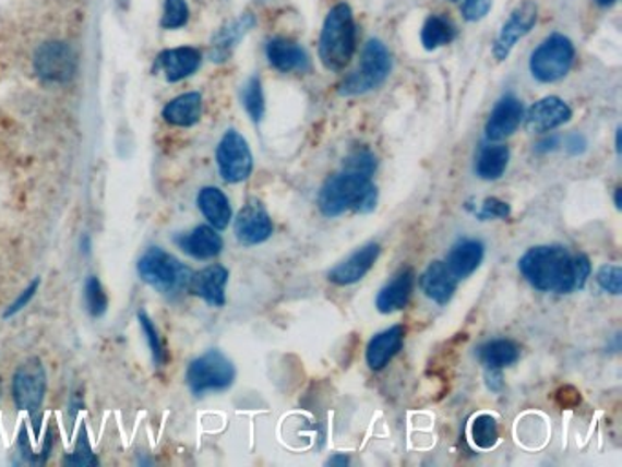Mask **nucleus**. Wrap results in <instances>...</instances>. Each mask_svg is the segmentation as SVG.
I'll return each instance as SVG.
<instances>
[{
  "instance_id": "1",
  "label": "nucleus",
  "mask_w": 622,
  "mask_h": 467,
  "mask_svg": "<svg viewBox=\"0 0 622 467\" xmlns=\"http://www.w3.org/2000/svg\"><path fill=\"white\" fill-rule=\"evenodd\" d=\"M518 271L540 292L572 295L586 285L591 265L584 254H573L566 247L540 246L521 258Z\"/></svg>"
},
{
  "instance_id": "2",
  "label": "nucleus",
  "mask_w": 622,
  "mask_h": 467,
  "mask_svg": "<svg viewBox=\"0 0 622 467\" xmlns=\"http://www.w3.org/2000/svg\"><path fill=\"white\" fill-rule=\"evenodd\" d=\"M371 173L345 167L323 183L318 194V208L325 217H338L345 212L369 214L376 208L379 189L371 181Z\"/></svg>"
},
{
  "instance_id": "3",
  "label": "nucleus",
  "mask_w": 622,
  "mask_h": 467,
  "mask_svg": "<svg viewBox=\"0 0 622 467\" xmlns=\"http://www.w3.org/2000/svg\"><path fill=\"white\" fill-rule=\"evenodd\" d=\"M356 50V24L347 4H336L323 23L320 59L331 72H342Z\"/></svg>"
},
{
  "instance_id": "4",
  "label": "nucleus",
  "mask_w": 622,
  "mask_h": 467,
  "mask_svg": "<svg viewBox=\"0 0 622 467\" xmlns=\"http://www.w3.org/2000/svg\"><path fill=\"white\" fill-rule=\"evenodd\" d=\"M137 271L143 282L152 285L157 292L172 296V298L183 295L184 290L189 289L190 278H192L190 267L159 247H151L141 256Z\"/></svg>"
},
{
  "instance_id": "5",
  "label": "nucleus",
  "mask_w": 622,
  "mask_h": 467,
  "mask_svg": "<svg viewBox=\"0 0 622 467\" xmlns=\"http://www.w3.org/2000/svg\"><path fill=\"white\" fill-rule=\"evenodd\" d=\"M391 73V56L384 43L371 39L361 53L360 67L339 84V94L361 95L379 88Z\"/></svg>"
},
{
  "instance_id": "6",
  "label": "nucleus",
  "mask_w": 622,
  "mask_h": 467,
  "mask_svg": "<svg viewBox=\"0 0 622 467\" xmlns=\"http://www.w3.org/2000/svg\"><path fill=\"white\" fill-rule=\"evenodd\" d=\"M236 380V369L222 350H206L187 369V384L195 396L227 391Z\"/></svg>"
},
{
  "instance_id": "7",
  "label": "nucleus",
  "mask_w": 622,
  "mask_h": 467,
  "mask_svg": "<svg viewBox=\"0 0 622 467\" xmlns=\"http://www.w3.org/2000/svg\"><path fill=\"white\" fill-rule=\"evenodd\" d=\"M575 48L572 40L561 34H553L534 51L529 70L540 83H555L572 70Z\"/></svg>"
},
{
  "instance_id": "8",
  "label": "nucleus",
  "mask_w": 622,
  "mask_h": 467,
  "mask_svg": "<svg viewBox=\"0 0 622 467\" xmlns=\"http://www.w3.org/2000/svg\"><path fill=\"white\" fill-rule=\"evenodd\" d=\"M216 161L222 178L232 184L247 181L254 168L251 146L236 130H228L227 134L223 135L217 145Z\"/></svg>"
},
{
  "instance_id": "9",
  "label": "nucleus",
  "mask_w": 622,
  "mask_h": 467,
  "mask_svg": "<svg viewBox=\"0 0 622 467\" xmlns=\"http://www.w3.org/2000/svg\"><path fill=\"white\" fill-rule=\"evenodd\" d=\"M12 395L21 411H39L46 395V371L39 358H28L13 374Z\"/></svg>"
},
{
  "instance_id": "10",
  "label": "nucleus",
  "mask_w": 622,
  "mask_h": 467,
  "mask_svg": "<svg viewBox=\"0 0 622 467\" xmlns=\"http://www.w3.org/2000/svg\"><path fill=\"white\" fill-rule=\"evenodd\" d=\"M35 72L45 83L64 84L75 75V53L67 43H46L35 51Z\"/></svg>"
},
{
  "instance_id": "11",
  "label": "nucleus",
  "mask_w": 622,
  "mask_h": 467,
  "mask_svg": "<svg viewBox=\"0 0 622 467\" xmlns=\"http://www.w3.org/2000/svg\"><path fill=\"white\" fill-rule=\"evenodd\" d=\"M234 232L239 243L244 247L260 246L273 236V219L262 201L249 200V203L239 211L234 223Z\"/></svg>"
},
{
  "instance_id": "12",
  "label": "nucleus",
  "mask_w": 622,
  "mask_h": 467,
  "mask_svg": "<svg viewBox=\"0 0 622 467\" xmlns=\"http://www.w3.org/2000/svg\"><path fill=\"white\" fill-rule=\"evenodd\" d=\"M537 23V4L534 0H524L513 10L512 17L502 26L501 34L494 40L493 56L504 61L512 53L518 40L526 37Z\"/></svg>"
},
{
  "instance_id": "13",
  "label": "nucleus",
  "mask_w": 622,
  "mask_h": 467,
  "mask_svg": "<svg viewBox=\"0 0 622 467\" xmlns=\"http://www.w3.org/2000/svg\"><path fill=\"white\" fill-rule=\"evenodd\" d=\"M526 129L534 134H548L572 119V108L555 95L537 100L526 113Z\"/></svg>"
},
{
  "instance_id": "14",
  "label": "nucleus",
  "mask_w": 622,
  "mask_h": 467,
  "mask_svg": "<svg viewBox=\"0 0 622 467\" xmlns=\"http://www.w3.org/2000/svg\"><path fill=\"white\" fill-rule=\"evenodd\" d=\"M524 106L517 97L506 95L502 97L497 106H494L488 123H486V137L493 143L506 140L510 135L517 132L518 127L523 123Z\"/></svg>"
},
{
  "instance_id": "15",
  "label": "nucleus",
  "mask_w": 622,
  "mask_h": 467,
  "mask_svg": "<svg viewBox=\"0 0 622 467\" xmlns=\"http://www.w3.org/2000/svg\"><path fill=\"white\" fill-rule=\"evenodd\" d=\"M228 284V271L223 265H211L192 273L189 290L211 307H223L227 303L225 289Z\"/></svg>"
},
{
  "instance_id": "16",
  "label": "nucleus",
  "mask_w": 622,
  "mask_h": 467,
  "mask_svg": "<svg viewBox=\"0 0 622 467\" xmlns=\"http://www.w3.org/2000/svg\"><path fill=\"white\" fill-rule=\"evenodd\" d=\"M380 256L379 243H369L361 247L355 254H350L345 262L339 263L328 273V282L334 285L345 287V285H355L366 276Z\"/></svg>"
},
{
  "instance_id": "17",
  "label": "nucleus",
  "mask_w": 622,
  "mask_h": 467,
  "mask_svg": "<svg viewBox=\"0 0 622 467\" xmlns=\"http://www.w3.org/2000/svg\"><path fill=\"white\" fill-rule=\"evenodd\" d=\"M176 243H178L179 249L184 254H189L194 260H201V262L219 256L223 251L222 236L211 225L195 227L192 232H187L176 238Z\"/></svg>"
},
{
  "instance_id": "18",
  "label": "nucleus",
  "mask_w": 622,
  "mask_h": 467,
  "mask_svg": "<svg viewBox=\"0 0 622 467\" xmlns=\"http://www.w3.org/2000/svg\"><path fill=\"white\" fill-rule=\"evenodd\" d=\"M404 338H406V328L402 325H395L384 333L376 334L367 345V366L372 371H382L385 366H390L391 360L400 352Z\"/></svg>"
},
{
  "instance_id": "19",
  "label": "nucleus",
  "mask_w": 622,
  "mask_h": 467,
  "mask_svg": "<svg viewBox=\"0 0 622 467\" xmlns=\"http://www.w3.org/2000/svg\"><path fill=\"white\" fill-rule=\"evenodd\" d=\"M267 59L271 67L276 68L278 72L303 73L311 70V59L307 56V51L300 45L284 39V37H278V39L268 43Z\"/></svg>"
},
{
  "instance_id": "20",
  "label": "nucleus",
  "mask_w": 622,
  "mask_h": 467,
  "mask_svg": "<svg viewBox=\"0 0 622 467\" xmlns=\"http://www.w3.org/2000/svg\"><path fill=\"white\" fill-rule=\"evenodd\" d=\"M415 271L412 268H404L391 284L385 285L376 296V309L382 314H393V312L406 309L407 303L411 300L412 290H415Z\"/></svg>"
},
{
  "instance_id": "21",
  "label": "nucleus",
  "mask_w": 622,
  "mask_h": 467,
  "mask_svg": "<svg viewBox=\"0 0 622 467\" xmlns=\"http://www.w3.org/2000/svg\"><path fill=\"white\" fill-rule=\"evenodd\" d=\"M420 287L429 300H433L439 306H447L451 298L455 296L458 279L450 273L444 262H433L422 274Z\"/></svg>"
},
{
  "instance_id": "22",
  "label": "nucleus",
  "mask_w": 622,
  "mask_h": 467,
  "mask_svg": "<svg viewBox=\"0 0 622 467\" xmlns=\"http://www.w3.org/2000/svg\"><path fill=\"white\" fill-rule=\"evenodd\" d=\"M483 252H486V249H483L482 241H458V243L451 249L445 265L450 268V273L460 282V279L469 278V276L480 267V263H482L483 260Z\"/></svg>"
},
{
  "instance_id": "23",
  "label": "nucleus",
  "mask_w": 622,
  "mask_h": 467,
  "mask_svg": "<svg viewBox=\"0 0 622 467\" xmlns=\"http://www.w3.org/2000/svg\"><path fill=\"white\" fill-rule=\"evenodd\" d=\"M159 67L165 72V77L170 83H178L190 77L198 72L201 64V53L195 48H174V50L163 51L159 59Z\"/></svg>"
},
{
  "instance_id": "24",
  "label": "nucleus",
  "mask_w": 622,
  "mask_h": 467,
  "mask_svg": "<svg viewBox=\"0 0 622 467\" xmlns=\"http://www.w3.org/2000/svg\"><path fill=\"white\" fill-rule=\"evenodd\" d=\"M201 111H203L201 95L198 92H190V94L179 95L176 99L170 100L163 110V117L167 123L174 124V127L190 129L200 121Z\"/></svg>"
},
{
  "instance_id": "25",
  "label": "nucleus",
  "mask_w": 622,
  "mask_h": 467,
  "mask_svg": "<svg viewBox=\"0 0 622 467\" xmlns=\"http://www.w3.org/2000/svg\"><path fill=\"white\" fill-rule=\"evenodd\" d=\"M198 206L201 214L205 216L206 221L211 223V227L216 230H225L228 223L232 219V208L227 195L216 187H205L198 195Z\"/></svg>"
},
{
  "instance_id": "26",
  "label": "nucleus",
  "mask_w": 622,
  "mask_h": 467,
  "mask_svg": "<svg viewBox=\"0 0 622 467\" xmlns=\"http://www.w3.org/2000/svg\"><path fill=\"white\" fill-rule=\"evenodd\" d=\"M478 360L488 369L512 368L521 358V349L512 339H493L478 347Z\"/></svg>"
},
{
  "instance_id": "27",
  "label": "nucleus",
  "mask_w": 622,
  "mask_h": 467,
  "mask_svg": "<svg viewBox=\"0 0 622 467\" xmlns=\"http://www.w3.org/2000/svg\"><path fill=\"white\" fill-rule=\"evenodd\" d=\"M510 165V148L504 145H483L478 152L475 172L486 181L501 179Z\"/></svg>"
},
{
  "instance_id": "28",
  "label": "nucleus",
  "mask_w": 622,
  "mask_h": 467,
  "mask_svg": "<svg viewBox=\"0 0 622 467\" xmlns=\"http://www.w3.org/2000/svg\"><path fill=\"white\" fill-rule=\"evenodd\" d=\"M252 26H254V17H252V15H244V17L238 19V21H234L227 28H223L222 32L216 35L214 43H212V61H227L234 48H236L239 40H241V37H243Z\"/></svg>"
},
{
  "instance_id": "29",
  "label": "nucleus",
  "mask_w": 622,
  "mask_h": 467,
  "mask_svg": "<svg viewBox=\"0 0 622 467\" xmlns=\"http://www.w3.org/2000/svg\"><path fill=\"white\" fill-rule=\"evenodd\" d=\"M456 37V26L450 19L442 15H431L422 28V45L426 50H439L442 46L451 45Z\"/></svg>"
},
{
  "instance_id": "30",
  "label": "nucleus",
  "mask_w": 622,
  "mask_h": 467,
  "mask_svg": "<svg viewBox=\"0 0 622 467\" xmlns=\"http://www.w3.org/2000/svg\"><path fill=\"white\" fill-rule=\"evenodd\" d=\"M501 431H499V422L497 418L491 417L488 412L477 415L471 422V440L478 450H493L499 444Z\"/></svg>"
},
{
  "instance_id": "31",
  "label": "nucleus",
  "mask_w": 622,
  "mask_h": 467,
  "mask_svg": "<svg viewBox=\"0 0 622 467\" xmlns=\"http://www.w3.org/2000/svg\"><path fill=\"white\" fill-rule=\"evenodd\" d=\"M244 110L252 117V121L260 123L263 116H265V97H263L262 81L258 77H252L249 83L244 84L243 94Z\"/></svg>"
},
{
  "instance_id": "32",
  "label": "nucleus",
  "mask_w": 622,
  "mask_h": 467,
  "mask_svg": "<svg viewBox=\"0 0 622 467\" xmlns=\"http://www.w3.org/2000/svg\"><path fill=\"white\" fill-rule=\"evenodd\" d=\"M137 316H140L141 327H143V333H145L146 344H148V349H151L152 358H154V362H156L157 368H162V366L167 363L168 358L162 334H159L156 325H154L151 316H148L145 311H140Z\"/></svg>"
},
{
  "instance_id": "33",
  "label": "nucleus",
  "mask_w": 622,
  "mask_h": 467,
  "mask_svg": "<svg viewBox=\"0 0 622 467\" xmlns=\"http://www.w3.org/2000/svg\"><path fill=\"white\" fill-rule=\"evenodd\" d=\"M84 300L88 307L89 316L100 318L108 307V298H106L105 287L100 285L99 278L89 276L84 285Z\"/></svg>"
},
{
  "instance_id": "34",
  "label": "nucleus",
  "mask_w": 622,
  "mask_h": 467,
  "mask_svg": "<svg viewBox=\"0 0 622 467\" xmlns=\"http://www.w3.org/2000/svg\"><path fill=\"white\" fill-rule=\"evenodd\" d=\"M189 21V7L184 0H165L162 26L167 29H178Z\"/></svg>"
},
{
  "instance_id": "35",
  "label": "nucleus",
  "mask_w": 622,
  "mask_h": 467,
  "mask_svg": "<svg viewBox=\"0 0 622 467\" xmlns=\"http://www.w3.org/2000/svg\"><path fill=\"white\" fill-rule=\"evenodd\" d=\"M67 466H95L97 460H95L94 453H92V445H89L88 436H86V428H81V433H79L77 445L73 453L67 456Z\"/></svg>"
},
{
  "instance_id": "36",
  "label": "nucleus",
  "mask_w": 622,
  "mask_h": 467,
  "mask_svg": "<svg viewBox=\"0 0 622 467\" xmlns=\"http://www.w3.org/2000/svg\"><path fill=\"white\" fill-rule=\"evenodd\" d=\"M475 217L488 221V219H506L512 214V206L507 205L506 201L497 200V197H488L480 203L478 208H475Z\"/></svg>"
},
{
  "instance_id": "37",
  "label": "nucleus",
  "mask_w": 622,
  "mask_h": 467,
  "mask_svg": "<svg viewBox=\"0 0 622 467\" xmlns=\"http://www.w3.org/2000/svg\"><path fill=\"white\" fill-rule=\"evenodd\" d=\"M597 284L600 289L610 292V295L619 296L622 292V271L619 265H605L597 273Z\"/></svg>"
},
{
  "instance_id": "38",
  "label": "nucleus",
  "mask_w": 622,
  "mask_h": 467,
  "mask_svg": "<svg viewBox=\"0 0 622 467\" xmlns=\"http://www.w3.org/2000/svg\"><path fill=\"white\" fill-rule=\"evenodd\" d=\"M453 2H460L462 15L469 23H477L491 10V0H453Z\"/></svg>"
},
{
  "instance_id": "39",
  "label": "nucleus",
  "mask_w": 622,
  "mask_h": 467,
  "mask_svg": "<svg viewBox=\"0 0 622 467\" xmlns=\"http://www.w3.org/2000/svg\"><path fill=\"white\" fill-rule=\"evenodd\" d=\"M40 279H35L34 284H29L26 289L19 295L17 300L13 301L12 306L8 307L7 312H4V318L13 316L17 312L23 311L24 307L28 306L29 301L34 300V296L37 295V289H39Z\"/></svg>"
},
{
  "instance_id": "40",
  "label": "nucleus",
  "mask_w": 622,
  "mask_h": 467,
  "mask_svg": "<svg viewBox=\"0 0 622 467\" xmlns=\"http://www.w3.org/2000/svg\"><path fill=\"white\" fill-rule=\"evenodd\" d=\"M564 145H566V151L570 156H581V154H584L586 148H588V141H586L584 135L572 134L567 137Z\"/></svg>"
},
{
  "instance_id": "41",
  "label": "nucleus",
  "mask_w": 622,
  "mask_h": 467,
  "mask_svg": "<svg viewBox=\"0 0 622 467\" xmlns=\"http://www.w3.org/2000/svg\"><path fill=\"white\" fill-rule=\"evenodd\" d=\"M486 385L489 391L493 393H501L504 390V376H502L501 369H488L486 373Z\"/></svg>"
},
{
  "instance_id": "42",
  "label": "nucleus",
  "mask_w": 622,
  "mask_h": 467,
  "mask_svg": "<svg viewBox=\"0 0 622 467\" xmlns=\"http://www.w3.org/2000/svg\"><path fill=\"white\" fill-rule=\"evenodd\" d=\"M559 143H561L559 135H550V137H545L540 143H537L535 152H537V154H548V152L557 151Z\"/></svg>"
},
{
  "instance_id": "43",
  "label": "nucleus",
  "mask_w": 622,
  "mask_h": 467,
  "mask_svg": "<svg viewBox=\"0 0 622 467\" xmlns=\"http://www.w3.org/2000/svg\"><path fill=\"white\" fill-rule=\"evenodd\" d=\"M327 464L328 466L345 467L347 466V464H349V456L342 455V453H338V455L331 456V458H328Z\"/></svg>"
},
{
  "instance_id": "44",
  "label": "nucleus",
  "mask_w": 622,
  "mask_h": 467,
  "mask_svg": "<svg viewBox=\"0 0 622 467\" xmlns=\"http://www.w3.org/2000/svg\"><path fill=\"white\" fill-rule=\"evenodd\" d=\"M595 2H597V4H599V7L608 8V7H613V4H615L617 0H595Z\"/></svg>"
},
{
  "instance_id": "45",
  "label": "nucleus",
  "mask_w": 622,
  "mask_h": 467,
  "mask_svg": "<svg viewBox=\"0 0 622 467\" xmlns=\"http://www.w3.org/2000/svg\"><path fill=\"white\" fill-rule=\"evenodd\" d=\"M621 192H622L621 189H617V190H615V206H617V211H621V206H622V203H621Z\"/></svg>"
},
{
  "instance_id": "46",
  "label": "nucleus",
  "mask_w": 622,
  "mask_h": 467,
  "mask_svg": "<svg viewBox=\"0 0 622 467\" xmlns=\"http://www.w3.org/2000/svg\"><path fill=\"white\" fill-rule=\"evenodd\" d=\"M615 145L617 154H621V129L617 130Z\"/></svg>"
},
{
  "instance_id": "47",
  "label": "nucleus",
  "mask_w": 622,
  "mask_h": 467,
  "mask_svg": "<svg viewBox=\"0 0 622 467\" xmlns=\"http://www.w3.org/2000/svg\"><path fill=\"white\" fill-rule=\"evenodd\" d=\"M0 393H2V387H0Z\"/></svg>"
}]
</instances>
